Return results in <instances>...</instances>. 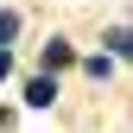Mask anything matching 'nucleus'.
<instances>
[{
    "label": "nucleus",
    "instance_id": "1",
    "mask_svg": "<svg viewBox=\"0 0 133 133\" xmlns=\"http://www.w3.org/2000/svg\"><path fill=\"white\" fill-rule=\"evenodd\" d=\"M25 108H38V114H44V108H57V70H44V76H32V82H25Z\"/></svg>",
    "mask_w": 133,
    "mask_h": 133
},
{
    "label": "nucleus",
    "instance_id": "2",
    "mask_svg": "<svg viewBox=\"0 0 133 133\" xmlns=\"http://www.w3.org/2000/svg\"><path fill=\"white\" fill-rule=\"evenodd\" d=\"M38 63H44V70H70V63H76V44H70V38L57 32V38H51V44L38 51Z\"/></svg>",
    "mask_w": 133,
    "mask_h": 133
},
{
    "label": "nucleus",
    "instance_id": "3",
    "mask_svg": "<svg viewBox=\"0 0 133 133\" xmlns=\"http://www.w3.org/2000/svg\"><path fill=\"white\" fill-rule=\"evenodd\" d=\"M102 44H108L114 57H133V25H127V19H121V25H108V32H102Z\"/></svg>",
    "mask_w": 133,
    "mask_h": 133
},
{
    "label": "nucleus",
    "instance_id": "4",
    "mask_svg": "<svg viewBox=\"0 0 133 133\" xmlns=\"http://www.w3.org/2000/svg\"><path fill=\"white\" fill-rule=\"evenodd\" d=\"M114 63H121L114 51H95V57H82V70H89V82H108V76H114Z\"/></svg>",
    "mask_w": 133,
    "mask_h": 133
},
{
    "label": "nucleus",
    "instance_id": "5",
    "mask_svg": "<svg viewBox=\"0 0 133 133\" xmlns=\"http://www.w3.org/2000/svg\"><path fill=\"white\" fill-rule=\"evenodd\" d=\"M19 25H25V19H19V6H0V44L19 38Z\"/></svg>",
    "mask_w": 133,
    "mask_h": 133
},
{
    "label": "nucleus",
    "instance_id": "6",
    "mask_svg": "<svg viewBox=\"0 0 133 133\" xmlns=\"http://www.w3.org/2000/svg\"><path fill=\"white\" fill-rule=\"evenodd\" d=\"M13 76V44H0V82Z\"/></svg>",
    "mask_w": 133,
    "mask_h": 133
}]
</instances>
